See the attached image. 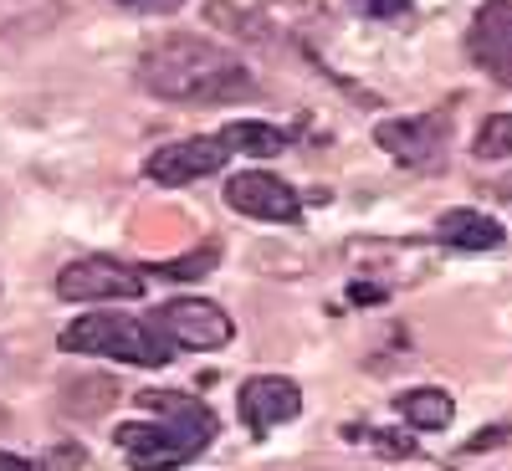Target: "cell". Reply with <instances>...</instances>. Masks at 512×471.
Returning a JSON list of instances; mask_svg holds the SVG:
<instances>
[{
  "label": "cell",
  "instance_id": "1",
  "mask_svg": "<svg viewBox=\"0 0 512 471\" xmlns=\"http://www.w3.org/2000/svg\"><path fill=\"white\" fill-rule=\"evenodd\" d=\"M139 82L164 103H236L256 93V82L236 52L185 31L159 36L139 57Z\"/></svg>",
  "mask_w": 512,
  "mask_h": 471
},
{
  "label": "cell",
  "instance_id": "2",
  "mask_svg": "<svg viewBox=\"0 0 512 471\" xmlns=\"http://www.w3.org/2000/svg\"><path fill=\"white\" fill-rule=\"evenodd\" d=\"M62 349L67 354H98L118 364H139V369H164L175 359V344L164 338L154 318H123V313H88L62 328Z\"/></svg>",
  "mask_w": 512,
  "mask_h": 471
},
{
  "label": "cell",
  "instance_id": "3",
  "mask_svg": "<svg viewBox=\"0 0 512 471\" xmlns=\"http://www.w3.org/2000/svg\"><path fill=\"white\" fill-rule=\"evenodd\" d=\"M144 287L149 277L118 256H77L57 277V292L67 303H134V297H144Z\"/></svg>",
  "mask_w": 512,
  "mask_h": 471
},
{
  "label": "cell",
  "instance_id": "4",
  "mask_svg": "<svg viewBox=\"0 0 512 471\" xmlns=\"http://www.w3.org/2000/svg\"><path fill=\"white\" fill-rule=\"evenodd\" d=\"M210 441L185 431V425H118V451L128 456V466L134 471H175L185 461H195Z\"/></svg>",
  "mask_w": 512,
  "mask_h": 471
},
{
  "label": "cell",
  "instance_id": "5",
  "mask_svg": "<svg viewBox=\"0 0 512 471\" xmlns=\"http://www.w3.org/2000/svg\"><path fill=\"white\" fill-rule=\"evenodd\" d=\"M154 323L164 328V338L175 349H226L236 338V323L226 318L221 303H210V297H175V303H164L154 313Z\"/></svg>",
  "mask_w": 512,
  "mask_h": 471
},
{
  "label": "cell",
  "instance_id": "6",
  "mask_svg": "<svg viewBox=\"0 0 512 471\" xmlns=\"http://www.w3.org/2000/svg\"><path fill=\"white\" fill-rule=\"evenodd\" d=\"M379 149L390 154L395 164L405 169H431L441 164L446 154V139H451V118L446 113H415V118H384L374 128Z\"/></svg>",
  "mask_w": 512,
  "mask_h": 471
},
{
  "label": "cell",
  "instance_id": "7",
  "mask_svg": "<svg viewBox=\"0 0 512 471\" xmlns=\"http://www.w3.org/2000/svg\"><path fill=\"white\" fill-rule=\"evenodd\" d=\"M226 205L241 210V216L251 221H272V226H287L303 216V200H297V190L277 175H267V169H241V175L226 180Z\"/></svg>",
  "mask_w": 512,
  "mask_h": 471
},
{
  "label": "cell",
  "instance_id": "8",
  "mask_svg": "<svg viewBox=\"0 0 512 471\" xmlns=\"http://www.w3.org/2000/svg\"><path fill=\"white\" fill-rule=\"evenodd\" d=\"M226 144L221 139H180V144H164L144 159V175L154 185H169V190H180V185H195L205 175H216V169L226 164Z\"/></svg>",
  "mask_w": 512,
  "mask_h": 471
},
{
  "label": "cell",
  "instance_id": "9",
  "mask_svg": "<svg viewBox=\"0 0 512 471\" xmlns=\"http://www.w3.org/2000/svg\"><path fill=\"white\" fill-rule=\"evenodd\" d=\"M241 420H246V431L262 441L267 431H277L282 420H297V410H303V390H297L292 379L282 374H256L241 384Z\"/></svg>",
  "mask_w": 512,
  "mask_h": 471
},
{
  "label": "cell",
  "instance_id": "10",
  "mask_svg": "<svg viewBox=\"0 0 512 471\" xmlns=\"http://www.w3.org/2000/svg\"><path fill=\"white\" fill-rule=\"evenodd\" d=\"M466 47H472V62L482 72H492L497 82L512 88V0H487L472 21Z\"/></svg>",
  "mask_w": 512,
  "mask_h": 471
},
{
  "label": "cell",
  "instance_id": "11",
  "mask_svg": "<svg viewBox=\"0 0 512 471\" xmlns=\"http://www.w3.org/2000/svg\"><path fill=\"white\" fill-rule=\"evenodd\" d=\"M139 405H144L149 415L169 420V425H185V431H195V436H205V441H216V415H210L200 400H190V395H175V390H144Z\"/></svg>",
  "mask_w": 512,
  "mask_h": 471
},
{
  "label": "cell",
  "instance_id": "12",
  "mask_svg": "<svg viewBox=\"0 0 512 471\" xmlns=\"http://www.w3.org/2000/svg\"><path fill=\"white\" fill-rule=\"evenodd\" d=\"M441 241L446 246H461V251H497L507 236L492 216H482V210H446L441 216Z\"/></svg>",
  "mask_w": 512,
  "mask_h": 471
},
{
  "label": "cell",
  "instance_id": "13",
  "mask_svg": "<svg viewBox=\"0 0 512 471\" xmlns=\"http://www.w3.org/2000/svg\"><path fill=\"white\" fill-rule=\"evenodd\" d=\"M231 154H256V159H272V154H282L287 149V134L277 123H256V118H236V123H226L221 134H216Z\"/></svg>",
  "mask_w": 512,
  "mask_h": 471
},
{
  "label": "cell",
  "instance_id": "14",
  "mask_svg": "<svg viewBox=\"0 0 512 471\" xmlns=\"http://www.w3.org/2000/svg\"><path fill=\"white\" fill-rule=\"evenodd\" d=\"M395 410L415 425V431H446L451 415H456V405H451L446 390H405L395 400Z\"/></svg>",
  "mask_w": 512,
  "mask_h": 471
},
{
  "label": "cell",
  "instance_id": "15",
  "mask_svg": "<svg viewBox=\"0 0 512 471\" xmlns=\"http://www.w3.org/2000/svg\"><path fill=\"white\" fill-rule=\"evenodd\" d=\"M477 159H512V113H492L477 134Z\"/></svg>",
  "mask_w": 512,
  "mask_h": 471
},
{
  "label": "cell",
  "instance_id": "16",
  "mask_svg": "<svg viewBox=\"0 0 512 471\" xmlns=\"http://www.w3.org/2000/svg\"><path fill=\"white\" fill-rule=\"evenodd\" d=\"M216 267V246H205V251H195V256H185V262H164V267H154V272H144V277H200V272H210Z\"/></svg>",
  "mask_w": 512,
  "mask_h": 471
},
{
  "label": "cell",
  "instance_id": "17",
  "mask_svg": "<svg viewBox=\"0 0 512 471\" xmlns=\"http://www.w3.org/2000/svg\"><path fill=\"white\" fill-rule=\"evenodd\" d=\"M349 436H364L379 456H415V441H405L395 431H349Z\"/></svg>",
  "mask_w": 512,
  "mask_h": 471
},
{
  "label": "cell",
  "instance_id": "18",
  "mask_svg": "<svg viewBox=\"0 0 512 471\" xmlns=\"http://www.w3.org/2000/svg\"><path fill=\"white\" fill-rule=\"evenodd\" d=\"M507 441H512V425H487V431H477L466 441V451H492V446H507Z\"/></svg>",
  "mask_w": 512,
  "mask_h": 471
},
{
  "label": "cell",
  "instance_id": "19",
  "mask_svg": "<svg viewBox=\"0 0 512 471\" xmlns=\"http://www.w3.org/2000/svg\"><path fill=\"white\" fill-rule=\"evenodd\" d=\"M118 6H128V11H144V16H169V11H180L185 0H118Z\"/></svg>",
  "mask_w": 512,
  "mask_h": 471
},
{
  "label": "cell",
  "instance_id": "20",
  "mask_svg": "<svg viewBox=\"0 0 512 471\" xmlns=\"http://www.w3.org/2000/svg\"><path fill=\"white\" fill-rule=\"evenodd\" d=\"M369 11L374 16H400V11H410V0H369Z\"/></svg>",
  "mask_w": 512,
  "mask_h": 471
},
{
  "label": "cell",
  "instance_id": "21",
  "mask_svg": "<svg viewBox=\"0 0 512 471\" xmlns=\"http://www.w3.org/2000/svg\"><path fill=\"white\" fill-rule=\"evenodd\" d=\"M0 471H41L36 461H26V456H11V451H0Z\"/></svg>",
  "mask_w": 512,
  "mask_h": 471
}]
</instances>
